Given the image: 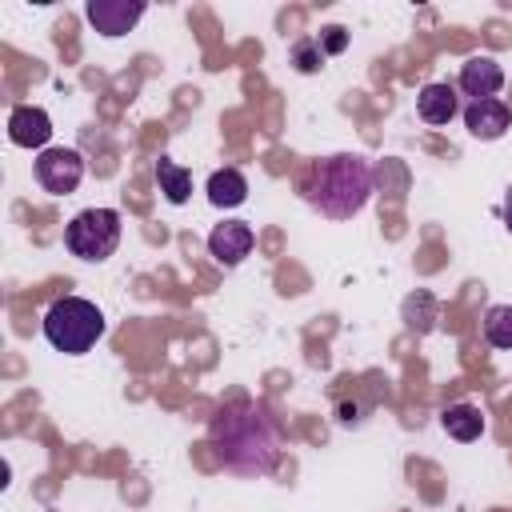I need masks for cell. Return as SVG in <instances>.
Returning <instances> with one entry per match:
<instances>
[{"label":"cell","instance_id":"cell-1","mask_svg":"<svg viewBox=\"0 0 512 512\" xmlns=\"http://www.w3.org/2000/svg\"><path fill=\"white\" fill-rule=\"evenodd\" d=\"M212 448L236 476H268L284 448V424L268 404L236 400L212 420Z\"/></svg>","mask_w":512,"mask_h":512},{"label":"cell","instance_id":"cell-2","mask_svg":"<svg viewBox=\"0 0 512 512\" xmlns=\"http://www.w3.org/2000/svg\"><path fill=\"white\" fill-rule=\"evenodd\" d=\"M372 164L356 152H340V156H324L316 160L304 180H300V196L328 220H352L368 196H372Z\"/></svg>","mask_w":512,"mask_h":512},{"label":"cell","instance_id":"cell-3","mask_svg":"<svg viewBox=\"0 0 512 512\" xmlns=\"http://www.w3.org/2000/svg\"><path fill=\"white\" fill-rule=\"evenodd\" d=\"M104 336V312L84 296H60L44 312V340L64 356H84Z\"/></svg>","mask_w":512,"mask_h":512},{"label":"cell","instance_id":"cell-4","mask_svg":"<svg viewBox=\"0 0 512 512\" xmlns=\"http://www.w3.org/2000/svg\"><path fill=\"white\" fill-rule=\"evenodd\" d=\"M64 248L80 260H108L120 248V212L116 208H84L64 228Z\"/></svg>","mask_w":512,"mask_h":512},{"label":"cell","instance_id":"cell-5","mask_svg":"<svg viewBox=\"0 0 512 512\" xmlns=\"http://www.w3.org/2000/svg\"><path fill=\"white\" fill-rule=\"evenodd\" d=\"M36 180L52 196H68L84 180V156L76 148H44L36 156Z\"/></svg>","mask_w":512,"mask_h":512},{"label":"cell","instance_id":"cell-6","mask_svg":"<svg viewBox=\"0 0 512 512\" xmlns=\"http://www.w3.org/2000/svg\"><path fill=\"white\" fill-rule=\"evenodd\" d=\"M84 16H88V24L100 36H124L144 16V4L140 0H88L84 4Z\"/></svg>","mask_w":512,"mask_h":512},{"label":"cell","instance_id":"cell-7","mask_svg":"<svg viewBox=\"0 0 512 512\" xmlns=\"http://www.w3.org/2000/svg\"><path fill=\"white\" fill-rule=\"evenodd\" d=\"M252 244H256V232H252V224H244V220H224V224H216V228L208 232V252H212L224 268H236V264L252 252Z\"/></svg>","mask_w":512,"mask_h":512},{"label":"cell","instance_id":"cell-8","mask_svg":"<svg viewBox=\"0 0 512 512\" xmlns=\"http://www.w3.org/2000/svg\"><path fill=\"white\" fill-rule=\"evenodd\" d=\"M8 140H12L16 148H44V144L52 140V120H48V112L36 108V104L12 108V116H8Z\"/></svg>","mask_w":512,"mask_h":512},{"label":"cell","instance_id":"cell-9","mask_svg":"<svg viewBox=\"0 0 512 512\" xmlns=\"http://www.w3.org/2000/svg\"><path fill=\"white\" fill-rule=\"evenodd\" d=\"M508 124H512V112H508V104L504 100H472L468 108H464V128L476 136V140H500L504 132H508Z\"/></svg>","mask_w":512,"mask_h":512},{"label":"cell","instance_id":"cell-10","mask_svg":"<svg viewBox=\"0 0 512 512\" xmlns=\"http://www.w3.org/2000/svg\"><path fill=\"white\" fill-rule=\"evenodd\" d=\"M504 84V68L492 56H472L460 64V92L472 100H492Z\"/></svg>","mask_w":512,"mask_h":512},{"label":"cell","instance_id":"cell-11","mask_svg":"<svg viewBox=\"0 0 512 512\" xmlns=\"http://www.w3.org/2000/svg\"><path fill=\"white\" fill-rule=\"evenodd\" d=\"M416 112H420L424 124H448L460 112L456 88L452 84H424L420 96H416Z\"/></svg>","mask_w":512,"mask_h":512},{"label":"cell","instance_id":"cell-12","mask_svg":"<svg viewBox=\"0 0 512 512\" xmlns=\"http://www.w3.org/2000/svg\"><path fill=\"white\" fill-rule=\"evenodd\" d=\"M204 192H208V204L212 208H236V204L248 200V180H244L240 168H216L208 176V188Z\"/></svg>","mask_w":512,"mask_h":512},{"label":"cell","instance_id":"cell-13","mask_svg":"<svg viewBox=\"0 0 512 512\" xmlns=\"http://www.w3.org/2000/svg\"><path fill=\"white\" fill-rule=\"evenodd\" d=\"M440 424H444V432H448L452 440H460V444H472V440L484 436V412H480L476 404H448V408L440 412Z\"/></svg>","mask_w":512,"mask_h":512},{"label":"cell","instance_id":"cell-14","mask_svg":"<svg viewBox=\"0 0 512 512\" xmlns=\"http://www.w3.org/2000/svg\"><path fill=\"white\" fill-rule=\"evenodd\" d=\"M156 184H160V192H164L168 204H184L192 196V172L184 164L168 160V156L156 160Z\"/></svg>","mask_w":512,"mask_h":512},{"label":"cell","instance_id":"cell-15","mask_svg":"<svg viewBox=\"0 0 512 512\" xmlns=\"http://www.w3.org/2000/svg\"><path fill=\"white\" fill-rule=\"evenodd\" d=\"M484 328V340L492 348H512V304H492L480 320Z\"/></svg>","mask_w":512,"mask_h":512},{"label":"cell","instance_id":"cell-16","mask_svg":"<svg viewBox=\"0 0 512 512\" xmlns=\"http://www.w3.org/2000/svg\"><path fill=\"white\" fill-rule=\"evenodd\" d=\"M292 64H296V72H320V68H324V48H320V40H316V36L296 40V44H292Z\"/></svg>","mask_w":512,"mask_h":512},{"label":"cell","instance_id":"cell-17","mask_svg":"<svg viewBox=\"0 0 512 512\" xmlns=\"http://www.w3.org/2000/svg\"><path fill=\"white\" fill-rule=\"evenodd\" d=\"M316 40H320V48H324V56H340V52L348 48V32H344L340 24H328V28H324V32L316 36Z\"/></svg>","mask_w":512,"mask_h":512},{"label":"cell","instance_id":"cell-18","mask_svg":"<svg viewBox=\"0 0 512 512\" xmlns=\"http://www.w3.org/2000/svg\"><path fill=\"white\" fill-rule=\"evenodd\" d=\"M500 212H504V224H508V232H512V188H508V196H504V208H500Z\"/></svg>","mask_w":512,"mask_h":512}]
</instances>
